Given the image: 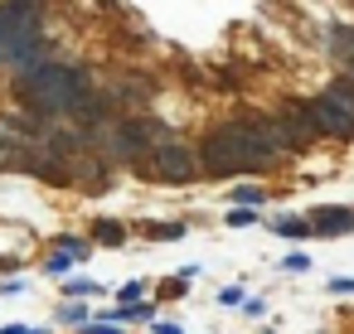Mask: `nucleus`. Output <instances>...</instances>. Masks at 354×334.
<instances>
[{"label": "nucleus", "instance_id": "f257e3e1", "mask_svg": "<svg viewBox=\"0 0 354 334\" xmlns=\"http://www.w3.org/2000/svg\"><path fill=\"white\" fill-rule=\"evenodd\" d=\"M199 155H204V175L209 179H238V175H267L277 170L286 155H291V141L281 131L277 117H233L223 126H214L204 141H199Z\"/></svg>", "mask_w": 354, "mask_h": 334}, {"label": "nucleus", "instance_id": "f03ea898", "mask_svg": "<svg viewBox=\"0 0 354 334\" xmlns=\"http://www.w3.org/2000/svg\"><path fill=\"white\" fill-rule=\"evenodd\" d=\"M136 175H146V179H156V184H194L199 175H204V155H199V146H189L185 136H165L141 165H136Z\"/></svg>", "mask_w": 354, "mask_h": 334}, {"label": "nucleus", "instance_id": "7ed1b4c3", "mask_svg": "<svg viewBox=\"0 0 354 334\" xmlns=\"http://www.w3.org/2000/svg\"><path fill=\"white\" fill-rule=\"evenodd\" d=\"M68 184L83 189V194H112L117 189V165L97 150H83L68 160Z\"/></svg>", "mask_w": 354, "mask_h": 334}, {"label": "nucleus", "instance_id": "20e7f679", "mask_svg": "<svg viewBox=\"0 0 354 334\" xmlns=\"http://www.w3.org/2000/svg\"><path fill=\"white\" fill-rule=\"evenodd\" d=\"M310 112H315V126H320V136H335V141H354V112H349V102H339L330 88L310 102Z\"/></svg>", "mask_w": 354, "mask_h": 334}, {"label": "nucleus", "instance_id": "39448f33", "mask_svg": "<svg viewBox=\"0 0 354 334\" xmlns=\"http://www.w3.org/2000/svg\"><path fill=\"white\" fill-rule=\"evenodd\" d=\"M97 88L117 102V112L146 107V97H151V78H141V73H112V78H102Z\"/></svg>", "mask_w": 354, "mask_h": 334}, {"label": "nucleus", "instance_id": "423d86ee", "mask_svg": "<svg viewBox=\"0 0 354 334\" xmlns=\"http://www.w3.org/2000/svg\"><path fill=\"white\" fill-rule=\"evenodd\" d=\"M286 126H291V136L301 141V150L310 146V141H320V126H315V112H310V102H281V112H277Z\"/></svg>", "mask_w": 354, "mask_h": 334}, {"label": "nucleus", "instance_id": "0eeeda50", "mask_svg": "<svg viewBox=\"0 0 354 334\" xmlns=\"http://www.w3.org/2000/svg\"><path fill=\"white\" fill-rule=\"evenodd\" d=\"M310 228H315V237H344V233H354V208H339V204L310 208Z\"/></svg>", "mask_w": 354, "mask_h": 334}, {"label": "nucleus", "instance_id": "6e6552de", "mask_svg": "<svg viewBox=\"0 0 354 334\" xmlns=\"http://www.w3.org/2000/svg\"><path fill=\"white\" fill-rule=\"evenodd\" d=\"M272 233H277V237H286V242H306V237H315L310 213H281V218L272 223Z\"/></svg>", "mask_w": 354, "mask_h": 334}, {"label": "nucleus", "instance_id": "1a4fd4ad", "mask_svg": "<svg viewBox=\"0 0 354 334\" xmlns=\"http://www.w3.org/2000/svg\"><path fill=\"white\" fill-rule=\"evenodd\" d=\"M88 237H93V242H97V247H122V242H127V237H131V228H127V223H122V218H97V223H93V233H88Z\"/></svg>", "mask_w": 354, "mask_h": 334}, {"label": "nucleus", "instance_id": "9d476101", "mask_svg": "<svg viewBox=\"0 0 354 334\" xmlns=\"http://www.w3.org/2000/svg\"><path fill=\"white\" fill-rule=\"evenodd\" d=\"M141 233H146V242H180V237H189V223L165 218V223H141Z\"/></svg>", "mask_w": 354, "mask_h": 334}, {"label": "nucleus", "instance_id": "9b49d317", "mask_svg": "<svg viewBox=\"0 0 354 334\" xmlns=\"http://www.w3.org/2000/svg\"><path fill=\"white\" fill-rule=\"evenodd\" d=\"M64 329H83L88 324V305H83V295H64V305H59V315H54Z\"/></svg>", "mask_w": 354, "mask_h": 334}, {"label": "nucleus", "instance_id": "f8f14e48", "mask_svg": "<svg viewBox=\"0 0 354 334\" xmlns=\"http://www.w3.org/2000/svg\"><path fill=\"white\" fill-rule=\"evenodd\" d=\"M117 320H122V324H151V320H156V300H136V305H122V310H117Z\"/></svg>", "mask_w": 354, "mask_h": 334}, {"label": "nucleus", "instance_id": "ddd939ff", "mask_svg": "<svg viewBox=\"0 0 354 334\" xmlns=\"http://www.w3.org/2000/svg\"><path fill=\"white\" fill-rule=\"evenodd\" d=\"M233 204L262 208V204H267V189H262V184H238V189H233Z\"/></svg>", "mask_w": 354, "mask_h": 334}, {"label": "nucleus", "instance_id": "4468645a", "mask_svg": "<svg viewBox=\"0 0 354 334\" xmlns=\"http://www.w3.org/2000/svg\"><path fill=\"white\" fill-rule=\"evenodd\" d=\"M223 223H228V228H252V223H257V208H248V204H233V208L223 213Z\"/></svg>", "mask_w": 354, "mask_h": 334}, {"label": "nucleus", "instance_id": "2eb2a0df", "mask_svg": "<svg viewBox=\"0 0 354 334\" xmlns=\"http://www.w3.org/2000/svg\"><path fill=\"white\" fill-rule=\"evenodd\" d=\"M102 286L93 281V276H68V286H64V295H97Z\"/></svg>", "mask_w": 354, "mask_h": 334}, {"label": "nucleus", "instance_id": "dca6fc26", "mask_svg": "<svg viewBox=\"0 0 354 334\" xmlns=\"http://www.w3.org/2000/svg\"><path fill=\"white\" fill-rule=\"evenodd\" d=\"M141 295H146V281H127V286L117 291V305H136Z\"/></svg>", "mask_w": 354, "mask_h": 334}, {"label": "nucleus", "instance_id": "f3484780", "mask_svg": "<svg viewBox=\"0 0 354 334\" xmlns=\"http://www.w3.org/2000/svg\"><path fill=\"white\" fill-rule=\"evenodd\" d=\"M83 334H122V320H117V315H112V320H88Z\"/></svg>", "mask_w": 354, "mask_h": 334}, {"label": "nucleus", "instance_id": "a211bd4d", "mask_svg": "<svg viewBox=\"0 0 354 334\" xmlns=\"http://www.w3.org/2000/svg\"><path fill=\"white\" fill-rule=\"evenodd\" d=\"M281 271H291V276H296V271H310V257H306V252H286V257H281Z\"/></svg>", "mask_w": 354, "mask_h": 334}, {"label": "nucleus", "instance_id": "6ab92c4d", "mask_svg": "<svg viewBox=\"0 0 354 334\" xmlns=\"http://www.w3.org/2000/svg\"><path fill=\"white\" fill-rule=\"evenodd\" d=\"M214 300H218V305H228V310H233V305H243V300H248V295H243V286H218V295H214Z\"/></svg>", "mask_w": 354, "mask_h": 334}, {"label": "nucleus", "instance_id": "aec40b11", "mask_svg": "<svg viewBox=\"0 0 354 334\" xmlns=\"http://www.w3.org/2000/svg\"><path fill=\"white\" fill-rule=\"evenodd\" d=\"M262 310H267V300H262V295H248V300H243V315H252V320H257Z\"/></svg>", "mask_w": 354, "mask_h": 334}, {"label": "nucleus", "instance_id": "412c9836", "mask_svg": "<svg viewBox=\"0 0 354 334\" xmlns=\"http://www.w3.org/2000/svg\"><path fill=\"white\" fill-rule=\"evenodd\" d=\"M20 291H25L20 276H6V281H0V295H20Z\"/></svg>", "mask_w": 354, "mask_h": 334}, {"label": "nucleus", "instance_id": "4be33fe9", "mask_svg": "<svg viewBox=\"0 0 354 334\" xmlns=\"http://www.w3.org/2000/svg\"><path fill=\"white\" fill-rule=\"evenodd\" d=\"M330 291H335V295H354V281H349V276H335Z\"/></svg>", "mask_w": 354, "mask_h": 334}, {"label": "nucleus", "instance_id": "5701e85b", "mask_svg": "<svg viewBox=\"0 0 354 334\" xmlns=\"http://www.w3.org/2000/svg\"><path fill=\"white\" fill-rule=\"evenodd\" d=\"M151 334H180V324H170V320H151Z\"/></svg>", "mask_w": 354, "mask_h": 334}, {"label": "nucleus", "instance_id": "b1692460", "mask_svg": "<svg viewBox=\"0 0 354 334\" xmlns=\"http://www.w3.org/2000/svg\"><path fill=\"white\" fill-rule=\"evenodd\" d=\"M0 334H49V329H30V324H6Z\"/></svg>", "mask_w": 354, "mask_h": 334}, {"label": "nucleus", "instance_id": "393cba45", "mask_svg": "<svg viewBox=\"0 0 354 334\" xmlns=\"http://www.w3.org/2000/svg\"><path fill=\"white\" fill-rule=\"evenodd\" d=\"M0 271H6V276H15V271H20V262H15V257H0Z\"/></svg>", "mask_w": 354, "mask_h": 334}, {"label": "nucleus", "instance_id": "a878e982", "mask_svg": "<svg viewBox=\"0 0 354 334\" xmlns=\"http://www.w3.org/2000/svg\"><path fill=\"white\" fill-rule=\"evenodd\" d=\"M267 334H272V329H267Z\"/></svg>", "mask_w": 354, "mask_h": 334}]
</instances>
